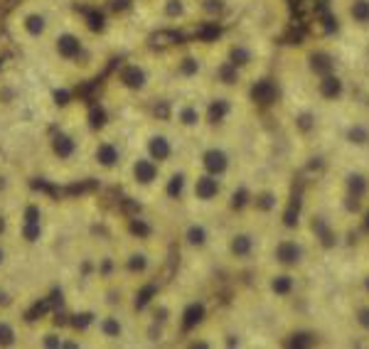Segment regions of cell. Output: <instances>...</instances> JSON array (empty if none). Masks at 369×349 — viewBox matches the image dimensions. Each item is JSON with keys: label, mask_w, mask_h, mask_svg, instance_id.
<instances>
[{"label": "cell", "mask_w": 369, "mask_h": 349, "mask_svg": "<svg viewBox=\"0 0 369 349\" xmlns=\"http://www.w3.org/2000/svg\"><path fill=\"white\" fill-rule=\"evenodd\" d=\"M138 146L136 150H141L143 155H148L150 160H155L158 165H170L177 155V130L170 123H148L136 133Z\"/></svg>", "instance_id": "ba28073f"}, {"label": "cell", "mask_w": 369, "mask_h": 349, "mask_svg": "<svg viewBox=\"0 0 369 349\" xmlns=\"http://www.w3.org/2000/svg\"><path fill=\"white\" fill-rule=\"evenodd\" d=\"M5 263H8V251H5V246L0 244V268H3Z\"/></svg>", "instance_id": "f546056e"}, {"label": "cell", "mask_w": 369, "mask_h": 349, "mask_svg": "<svg viewBox=\"0 0 369 349\" xmlns=\"http://www.w3.org/2000/svg\"><path fill=\"white\" fill-rule=\"evenodd\" d=\"M229 251H231V256L234 258H249L251 254H254V236L251 234H234L231 236V244H229Z\"/></svg>", "instance_id": "44dd1931"}, {"label": "cell", "mask_w": 369, "mask_h": 349, "mask_svg": "<svg viewBox=\"0 0 369 349\" xmlns=\"http://www.w3.org/2000/svg\"><path fill=\"white\" fill-rule=\"evenodd\" d=\"M89 152L84 130H77L74 126H62L50 138V162L59 165L62 170H69L77 160H84ZM86 162V160H84Z\"/></svg>", "instance_id": "30bf717a"}, {"label": "cell", "mask_w": 369, "mask_h": 349, "mask_svg": "<svg viewBox=\"0 0 369 349\" xmlns=\"http://www.w3.org/2000/svg\"><path fill=\"white\" fill-rule=\"evenodd\" d=\"M367 229H369V214H367Z\"/></svg>", "instance_id": "4dcf8cb0"}, {"label": "cell", "mask_w": 369, "mask_h": 349, "mask_svg": "<svg viewBox=\"0 0 369 349\" xmlns=\"http://www.w3.org/2000/svg\"><path fill=\"white\" fill-rule=\"evenodd\" d=\"M128 155H131V146H128L126 136L118 130H104L89 143L86 162L101 177H116V174L121 177V170H123Z\"/></svg>", "instance_id": "52a82bcc"}, {"label": "cell", "mask_w": 369, "mask_h": 349, "mask_svg": "<svg viewBox=\"0 0 369 349\" xmlns=\"http://www.w3.org/2000/svg\"><path fill=\"white\" fill-rule=\"evenodd\" d=\"M168 123L177 133H197L202 126H207L204 120V101L195 94H185L180 98H175L170 104V114Z\"/></svg>", "instance_id": "8fae6325"}, {"label": "cell", "mask_w": 369, "mask_h": 349, "mask_svg": "<svg viewBox=\"0 0 369 349\" xmlns=\"http://www.w3.org/2000/svg\"><path fill=\"white\" fill-rule=\"evenodd\" d=\"M357 322H359V327L369 330V305H362V308L357 310Z\"/></svg>", "instance_id": "4316f807"}, {"label": "cell", "mask_w": 369, "mask_h": 349, "mask_svg": "<svg viewBox=\"0 0 369 349\" xmlns=\"http://www.w3.org/2000/svg\"><path fill=\"white\" fill-rule=\"evenodd\" d=\"M347 138L352 140V143H357V146H367L369 143V123H354V126H349V130H347Z\"/></svg>", "instance_id": "cb8c5ba5"}, {"label": "cell", "mask_w": 369, "mask_h": 349, "mask_svg": "<svg viewBox=\"0 0 369 349\" xmlns=\"http://www.w3.org/2000/svg\"><path fill=\"white\" fill-rule=\"evenodd\" d=\"M364 190H367V182H364V177H359V174L349 177V192L354 194V200H357V197H362V194H364Z\"/></svg>", "instance_id": "484cf974"}, {"label": "cell", "mask_w": 369, "mask_h": 349, "mask_svg": "<svg viewBox=\"0 0 369 349\" xmlns=\"http://www.w3.org/2000/svg\"><path fill=\"white\" fill-rule=\"evenodd\" d=\"M20 342V330L8 315H0V347H13Z\"/></svg>", "instance_id": "7402d4cb"}, {"label": "cell", "mask_w": 369, "mask_h": 349, "mask_svg": "<svg viewBox=\"0 0 369 349\" xmlns=\"http://www.w3.org/2000/svg\"><path fill=\"white\" fill-rule=\"evenodd\" d=\"M145 18L158 30H182L197 22L195 0H148Z\"/></svg>", "instance_id": "9c48e42d"}, {"label": "cell", "mask_w": 369, "mask_h": 349, "mask_svg": "<svg viewBox=\"0 0 369 349\" xmlns=\"http://www.w3.org/2000/svg\"><path fill=\"white\" fill-rule=\"evenodd\" d=\"M308 69L315 79H322L327 74H335V57L327 50H315L308 54Z\"/></svg>", "instance_id": "ac0fdd59"}, {"label": "cell", "mask_w": 369, "mask_h": 349, "mask_svg": "<svg viewBox=\"0 0 369 349\" xmlns=\"http://www.w3.org/2000/svg\"><path fill=\"white\" fill-rule=\"evenodd\" d=\"M118 180H123V187L133 197H138V200H155L160 194L165 172H163V165H158L155 160L143 155L141 150H131V155H128V160H126Z\"/></svg>", "instance_id": "8992f818"}, {"label": "cell", "mask_w": 369, "mask_h": 349, "mask_svg": "<svg viewBox=\"0 0 369 349\" xmlns=\"http://www.w3.org/2000/svg\"><path fill=\"white\" fill-rule=\"evenodd\" d=\"M37 57L59 79L84 82L101 72V66L109 59V52L101 34L84 18H79L74 10L67 8L59 18L57 28L52 30L50 40L37 52Z\"/></svg>", "instance_id": "6da1fadb"}, {"label": "cell", "mask_w": 369, "mask_h": 349, "mask_svg": "<svg viewBox=\"0 0 369 349\" xmlns=\"http://www.w3.org/2000/svg\"><path fill=\"white\" fill-rule=\"evenodd\" d=\"M114 0H72V5H86V8H104Z\"/></svg>", "instance_id": "83f0119b"}, {"label": "cell", "mask_w": 369, "mask_h": 349, "mask_svg": "<svg viewBox=\"0 0 369 349\" xmlns=\"http://www.w3.org/2000/svg\"><path fill=\"white\" fill-rule=\"evenodd\" d=\"M42 224H45V212L37 202H28L20 209L18 216V226H20V236L25 241H35L42 234Z\"/></svg>", "instance_id": "5bb4252c"}, {"label": "cell", "mask_w": 369, "mask_h": 349, "mask_svg": "<svg viewBox=\"0 0 369 349\" xmlns=\"http://www.w3.org/2000/svg\"><path fill=\"white\" fill-rule=\"evenodd\" d=\"M163 57L165 79L177 86L192 91L204 79H209V64H212V44L204 42H190L170 50Z\"/></svg>", "instance_id": "277c9868"}, {"label": "cell", "mask_w": 369, "mask_h": 349, "mask_svg": "<svg viewBox=\"0 0 369 349\" xmlns=\"http://www.w3.org/2000/svg\"><path fill=\"white\" fill-rule=\"evenodd\" d=\"M317 94H320V98H325V101L340 98L342 94H344V79H342L337 72H335V74H327V76H322V79H317Z\"/></svg>", "instance_id": "d6986e66"}, {"label": "cell", "mask_w": 369, "mask_h": 349, "mask_svg": "<svg viewBox=\"0 0 369 349\" xmlns=\"http://www.w3.org/2000/svg\"><path fill=\"white\" fill-rule=\"evenodd\" d=\"M367 288H369V280H367Z\"/></svg>", "instance_id": "1f68e13d"}, {"label": "cell", "mask_w": 369, "mask_h": 349, "mask_svg": "<svg viewBox=\"0 0 369 349\" xmlns=\"http://www.w3.org/2000/svg\"><path fill=\"white\" fill-rule=\"evenodd\" d=\"M271 290L276 292V295H288V292L293 290V278L290 276H276L271 280Z\"/></svg>", "instance_id": "d4e9b609"}, {"label": "cell", "mask_w": 369, "mask_h": 349, "mask_svg": "<svg viewBox=\"0 0 369 349\" xmlns=\"http://www.w3.org/2000/svg\"><path fill=\"white\" fill-rule=\"evenodd\" d=\"M239 2L241 0H195L197 22H204V25L227 22L239 12Z\"/></svg>", "instance_id": "7c38bea8"}, {"label": "cell", "mask_w": 369, "mask_h": 349, "mask_svg": "<svg viewBox=\"0 0 369 349\" xmlns=\"http://www.w3.org/2000/svg\"><path fill=\"white\" fill-rule=\"evenodd\" d=\"M212 52H214L217 59H222L224 64H229L244 82L258 76V72L263 66V59H266L261 40L256 37L254 32L229 34L224 40H219L217 44H212Z\"/></svg>", "instance_id": "5b68a950"}, {"label": "cell", "mask_w": 369, "mask_h": 349, "mask_svg": "<svg viewBox=\"0 0 369 349\" xmlns=\"http://www.w3.org/2000/svg\"><path fill=\"white\" fill-rule=\"evenodd\" d=\"M168 84L163 57L150 52H136L126 57L111 74L109 94L118 104H138L155 96Z\"/></svg>", "instance_id": "7a4b0ae2"}, {"label": "cell", "mask_w": 369, "mask_h": 349, "mask_svg": "<svg viewBox=\"0 0 369 349\" xmlns=\"http://www.w3.org/2000/svg\"><path fill=\"white\" fill-rule=\"evenodd\" d=\"M94 330H96V337H101V342H106V344H118L128 334L126 320L118 312H104V315H99L96 322H94Z\"/></svg>", "instance_id": "4fadbf2b"}, {"label": "cell", "mask_w": 369, "mask_h": 349, "mask_svg": "<svg viewBox=\"0 0 369 349\" xmlns=\"http://www.w3.org/2000/svg\"><path fill=\"white\" fill-rule=\"evenodd\" d=\"M190 190H192V194H195V200L197 202H212V200H217L219 197V192H222V184H219V177H214V174H207L202 172L197 174L195 180H192V184H187Z\"/></svg>", "instance_id": "e0dca14e"}, {"label": "cell", "mask_w": 369, "mask_h": 349, "mask_svg": "<svg viewBox=\"0 0 369 349\" xmlns=\"http://www.w3.org/2000/svg\"><path fill=\"white\" fill-rule=\"evenodd\" d=\"M199 165H202V172L207 174H214V177H224L229 172V168H231V158H229V152L224 148L219 146H209L202 150V155H199Z\"/></svg>", "instance_id": "2e32d148"}, {"label": "cell", "mask_w": 369, "mask_h": 349, "mask_svg": "<svg viewBox=\"0 0 369 349\" xmlns=\"http://www.w3.org/2000/svg\"><path fill=\"white\" fill-rule=\"evenodd\" d=\"M340 18L357 32H369V0H340Z\"/></svg>", "instance_id": "9a60e30c"}, {"label": "cell", "mask_w": 369, "mask_h": 349, "mask_svg": "<svg viewBox=\"0 0 369 349\" xmlns=\"http://www.w3.org/2000/svg\"><path fill=\"white\" fill-rule=\"evenodd\" d=\"M276 258H278V263H283V266H295V263H300V258H303V248L293 238H283L276 246Z\"/></svg>", "instance_id": "ffe728a7"}, {"label": "cell", "mask_w": 369, "mask_h": 349, "mask_svg": "<svg viewBox=\"0 0 369 349\" xmlns=\"http://www.w3.org/2000/svg\"><path fill=\"white\" fill-rule=\"evenodd\" d=\"M67 8H59L45 0H20L8 15V37L28 54H37L57 28L59 18Z\"/></svg>", "instance_id": "3957f363"}, {"label": "cell", "mask_w": 369, "mask_h": 349, "mask_svg": "<svg viewBox=\"0 0 369 349\" xmlns=\"http://www.w3.org/2000/svg\"><path fill=\"white\" fill-rule=\"evenodd\" d=\"M207 238H209V234L204 229V224H190L187 229H185V244L187 246H192V248H202L204 244H207Z\"/></svg>", "instance_id": "603a6c76"}, {"label": "cell", "mask_w": 369, "mask_h": 349, "mask_svg": "<svg viewBox=\"0 0 369 349\" xmlns=\"http://www.w3.org/2000/svg\"><path fill=\"white\" fill-rule=\"evenodd\" d=\"M45 2H52V5H59V8H69L72 0H45Z\"/></svg>", "instance_id": "f1b7e54d"}]
</instances>
